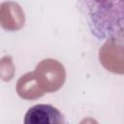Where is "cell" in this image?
Segmentation results:
<instances>
[{
	"label": "cell",
	"mask_w": 124,
	"mask_h": 124,
	"mask_svg": "<svg viewBox=\"0 0 124 124\" xmlns=\"http://www.w3.org/2000/svg\"><path fill=\"white\" fill-rule=\"evenodd\" d=\"M34 75L45 92L58 90L63 85L66 77L63 65L54 59H45L40 62L34 71Z\"/></svg>",
	"instance_id": "7a4b0ae2"
},
{
	"label": "cell",
	"mask_w": 124,
	"mask_h": 124,
	"mask_svg": "<svg viewBox=\"0 0 124 124\" xmlns=\"http://www.w3.org/2000/svg\"><path fill=\"white\" fill-rule=\"evenodd\" d=\"M16 91L17 94L24 99H35L45 94V91L40 86L34 72L27 73L18 79Z\"/></svg>",
	"instance_id": "277c9868"
},
{
	"label": "cell",
	"mask_w": 124,
	"mask_h": 124,
	"mask_svg": "<svg viewBox=\"0 0 124 124\" xmlns=\"http://www.w3.org/2000/svg\"><path fill=\"white\" fill-rule=\"evenodd\" d=\"M64 115L53 106L39 104L30 108L24 117V123L26 124H46L65 123Z\"/></svg>",
	"instance_id": "3957f363"
},
{
	"label": "cell",
	"mask_w": 124,
	"mask_h": 124,
	"mask_svg": "<svg viewBox=\"0 0 124 124\" xmlns=\"http://www.w3.org/2000/svg\"><path fill=\"white\" fill-rule=\"evenodd\" d=\"M91 33L106 40L124 29V0H80Z\"/></svg>",
	"instance_id": "6da1fadb"
}]
</instances>
